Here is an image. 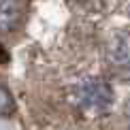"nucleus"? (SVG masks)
Here are the masks:
<instances>
[{"label":"nucleus","instance_id":"1","mask_svg":"<svg viewBox=\"0 0 130 130\" xmlns=\"http://www.w3.org/2000/svg\"><path fill=\"white\" fill-rule=\"evenodd\" d=\"M73 100L85 115H102L113 105V90L102 77H85L73 85Z\"/></svg>","mask_w":130,"mask_h":130},{"label":"nucleus","instance_id":"2","mask_svg":"<svg viewBox=\"0 0 130 130\" xmlns=\"http://www.w3.org/2000/svg\"><path fill=\"white\" fill-rule=\"evenodd\" d=\"M105 64L115 79L130 81V28L120 30L105 47Z\"/></svg>","mask_w":130,"mask_h":130},{"label":"nucleus","instance_id":"3","mask_svg":"<svg viewBox=\"0 0 130 130\" xmlns=\"http://www.w3.org/2000/svg\"><path fill=\"white\" fill-rule=\"evenodd\" d=\"M24 15L21 0H0V32H11L19 26Z\"/></svg>","mask_w":130,"mask_h":130},{"label":"nucleus","instance_id":"4","mask_svg":"<svg viewBox=\"0 0 130 130\" xmlns=\"http://www.w3.org/2000/svg\"><path fill=\"white\" fill-rule=\"evenodd\" d=\"M15 111V102H13V98H11V94L7 90L0 85V115H11V113Z\"/></svg>","mask_w":130,"mask_h":130},{"label":"nucleus","instance_id":"5","mask_svg":"<svg viewBox=\"0 0 130 130\" xmlns=\"http://www.w3.org/2000/svg\"><path fill=\"white\" fill-rule=\"evenodd\" d=\"M79 4H83L85 9H98V7H102V2L105 0H77Z\"/></svg>","mask_w":130,"mask_h":130},{"label":"nucleus","instance_id":"6","mask_svg":"<svg viewBox=\"0 0 130 130\" xmlns=\"http://www.w3.org/2000/svg\"><path fill=\"white\" fill-rule=\"evenodd\" d=\"M124 124H126V130H130V98L124 105Z\"/></svg>","mask_w":130,"mask_h":130},{"label":"nucleus","instance_id":"7","mask_svg":"<svg viewBox=\"0 0 130 130\" xmlns=\"http://www.w3.org/2000/svg\"><path fill=\"white\" fill-rule=\"evenodd\" d=\"M0 62H7V53H4V49H2V45H0Z\"/></svg>","mask_w":130,"mask_h":130}]
</instances>
